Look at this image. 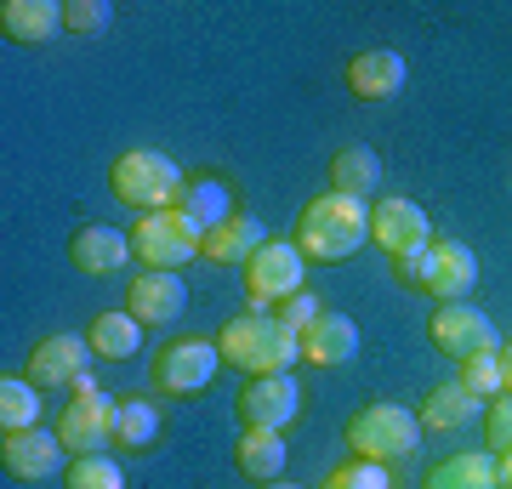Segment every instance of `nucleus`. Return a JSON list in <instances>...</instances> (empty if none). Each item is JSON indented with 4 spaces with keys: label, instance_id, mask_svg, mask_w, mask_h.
<instances>
[{
    "label": "nucleus",
    "instance_id": "12",
    "mask_svg": "<svg viewBox=\"0 0 512 489\" xmlns=\"http://www.w3.org/2000/svg\"><path fill=\"white\" fill-rule=\"evenodd\" d=\"M63 438L46 433V427H29V433H0V467L6 478H18V484H46L57 478L63 467Z\"/></svg>",
    "mask_w": 512,
    "mask_h": 489
},
{
    "label": "nucleus",
    "instance_id": "26",
    "mask_svg": "<svg viewBox=\"0 0 512 489\" xmlns=\"http://www.w3.org/2000/svg\"><path fill=\"white\" fill-rule=\"evenodd\" d=\"M478 404L461 381H444V387H433L427 399H421V427H433V433H456V427H467V421L478 416Z\"/></svg>",
    "mask_w": 512,
    "mask_h": 489
},
{
    "label": "nucleus",
    "instance_id": "5",
    "mask_svg": "<svg viewBox=\"0 0 512 489\" xmlns=\"http://www.w3.org/2000/svg\"><path fill=\"white\" fill-rule=\"evenodd\" d=\"M348 444L359 461H404V455H416L421 444V416L416 410H404V404H365L359 416L348 421Z\"/></svg>",
    "mask_w": 512,
    "mask_h": 489
},
{
    "label": "nucleus",
    "instance_id": "28",
    "mask_svg": "<svg viewBox=\"0 0 512 489\" xmlns=\"http://www.w3.org/2000/svg\"><path fill=\"white\" fill-rule=\"evenodd\" d=\"M40 387L35 381H0V433H29V427H40Z\"/></svg>",
    "mask_w": 512,
    "mask_h": 489
},
{
    "label": "nucleus",
    "instance_id": "37",
    "mask_svg": "<svg viewBox=\"0 0 512 489\" xmlns=\"http://www.w3.org/2000/svg\"><path fill=\"white\" fill-rule=\"evenodd\" d=\"M262 489H302V484H291V478H274V484H262Z\"/></svg>",
    "mask_w": 512,
    "mask_h": 489
},
{
    "label": "nucleus",
    "instance_id": "17",
    "mask_svg": "<svg viewBox=\"0 0 512 489\" xmlns=\"http://www.w3.org/2000/svg\"><path fill=\"white\" fill-rule=\"evenodd\" d=\"M131 234H120V228H109V222H92V228H80V234L69 239V262L86 279H109V273H120L131 262Z\"/></svg>",
    "mask_w": 512,
    "mask_h": 489
},
{
    "label": "nucleus",
    "instance_id": "35",
    "mask_svg": "<svg viewBox=\"0 0 512 489\" xmlns=\"http://www.w3.org/2000/svg\"><path fill=\"white\" fill-rule=\"evenodd\" d=\"M495 484H501V489H512V450L501 455V461H495Z\"/></svg>",
    "mask_w": 512,
    "mask_h": 489
},
{
    "label": "nucleus",
    "instance_id": "21",
    "mask_svg": "<svg viewBox=\"0 0 512 489\" xmlns=\"http://www.w3.org/2000/svg\"><path fill=\"white\" fill-rule=\"evenodd\" d=\"M285 455H291L285 433L245 427V433H239V444H234V467L245 472V478H256V484H274V478H285Z\"/></svg>",
    "mask_w": 512,
    "mask_h": 489
},
{
    "label": "nucleus",
    "instance_id": "27",
    "mask_svg": "<svg viewBox=\"0 0 512 489\" xmlns=\"http://www.w3.org/2000/svg\"><path fill=\"white\" fill-rule=\"evenodd\" d=\"M160 438V410L148 399H120V410H114V450H148Z\"/></svg>",
    "mask_w": 512,
    "mask_h": 489
},
{
    "label": "nucleus",
    "instance_id": "20",
    "mask_svg": "<svg viewBox=\"0 0 512 489\" xmlns=\"http://www.w3.org/2000/svg\"><path fill=\"white\" fill-rule=\"evenodd\" d=\"M382 182V154L370 143H348L330 154V194H348V200H370Z\"/></svg>",
    "mask_w": 512,
    "mask_h": 489
},
{
    "label": "nucleus",
    "instance_id": "30",
    "mask_svg": "<svg viewBox=\"0 0 512 489\" xmlns=\"http://www.w3.org/2000/svg\"><path fill=\"white\" fill-rule=\"evenodd\" d=\"M319 489H393V467H382V461H359V455H353L348 467H330V478Z\"/></svg>",
    "mask_w": 512,
    "mask_h": 489
},
{
    "label": "nucleus",
    "instance_id": "34",
    "mask_svg": "<svg viewBox=\"0 0 512 489\" xmlns=\"http://www.w3.org/2000/svg\"><path fill=\"white\" fill-rule=\"evenodd\" d=\"M319 313H325V308H319V296H308V290H296L291 302H279V325H291L296 336H302V330H308L313 319H319Z\"/></svg>",
    "mask_w": 512,
    "mask_h": 489
},
{
    "label": "nucleus",
    "instance_id": "7",
    "mask_svg": "<svg viewBox=\"0 0 512 489\" xmlns=\"http://www.w3.org/2000/svg\"><path fill=\"white\" fill-rule=\"evenodd\" d=\"M427 336H433L439 353H450V359H461V364L478 359V353H501V330H495V319L484 308H473V302H444V308L433 313Z\"/></svg>",
    "mask_w": 512,
    "mask_h": 489
},
{
    "label": "nucleus",
    "instance_id": "3",
    "mask_svg": "<svg viewBox=\"0 0 512 489\" xmlns=\"http://www.w3.org/2000/svg\"><path fill=\"white\" fill-rule=\"evenodd\" d=\"M183 165L171 160V154H160V148H131V154H120L109 171V188L114 200H126L131 211H177V200H183Z\"/></svg>",
    "mask_w": 512,
    "mask_h": 489
},
{
    "label": "nucleus",
    "instance_id": "32",
    "mask_svg": "<svg viewBox=\"0 0 512 489\" xmlns=\"http://www.w3.org/2000/svg\"><path fill=\"white\" fill-rule=\"evenodd\" d=\"M109 23H114L109 0H69V6H63V29H69V35H103Z\"/></svg>",
    "mask_w": 512,
    "mask_h": 489
},
{
    "label": "nucleus",
    "instance_id": "24",
    "mask_svg": "<svg viewBox=\"0 0 512 489\" xmlns=\"http://www.w3.org/2000/svg\"><path fill=\"white\" fill-rule=\"evenodd\" d=\"M86 342H92L97 359H137L143 353V319L137 313H97L86 325Z\"/></svg>",
    "mask_w": 512,
    "mask_h": 489
},
{
    "label": "nucleus",
    "instance_id": "36",
    "mask_svg": "<svg viewBox=\"0 0 512 489\" xmlns=\"http://www.w3.org/2000/svg\"><path fill=\"white\" fill-rule=\"evenodd\" d=\"M501 387H507V393H512V342L501 347Z\"/></svg>",
    "mask_w": 512,
    "mask_h": 489
},
{
    "label": "nucleus",
    "instance_id": "10",
    "mask_svg": "<svg viewBox=\"0 0 512 489\" xmlns=\"http://www.w3.org/2000/svg\"><path fill=\"white\" fill-rule=\"evenodd\" d=\"M114 410L120 399L109 393H74L57 416V438L69 455H103V444H114Z\"/></svg>",
    "mask_w": 512,
    "mask_h": 489
},
{
    "label": "nucleus",
    "instance_id": "4",
    "mask_svg": "<svg viewBox=\"0 0 512 489\" xmlns=\"http://www.w3.org/2000/svg\"><path fill=\"white\" fill-rule=\"evenodd\" d=\"M399 285L427 290L433 302H467L478 285V256L461 239H433L427 251L399 256Z\"/></svg>",
    "mask_w": 512,
    "mask_h": 489
},
{
    "label": "nucleus",
    "instance_id": "29",
    "mask_svg": "<svg viewBox=\"0 0 512 489\" xmlns=\"http://www.w3.org/2000/svg\"><path fill=\"white\" fill-rule=\"evenodd\" d=\"M63 484L69 489H126V472L114 467L109 455H74L63 467Z\"/></svg>",
    "mask_w": 512,
    "mask_h": 489
},
{
    "label": "nucleus",
    "instance_id": "9",
    "mask_svg": "<svg viewBox=\"0 0 512 489\" xmlns=\"http://www.w3.org/2000/svg\"><path fill=\"white\" fill-rule=\"evenodd\" d=\"M302 279H308V256L296 251V245H285V239H268V245L245 262L251 308H262V302H291L296 290H302Z\"/></svg>",
    "mask_w": 512,
    "mask_h": 489
},
{
    "label": "nucleus",
    "instance_id": "31",
    "mask_svg": "<svg viewBox=\"0 0 512 489\" xmlns=\"http://www.w3.org/2000/svg\"><path fill=\"white\" fill-rule=\"evenodd\" d=\"M461 387L473 393V399H501L507 387H501V353H478V359L461 364Z\"/></svg>",
    "mask_w": 512,
    "mask_h": 489
},
{
    "label": "nucleus",
    "instance_id": "15",
    "mask_svg": "<svg viewBox=\"0 0 512 489\" xmlns=\"http://www.w3.org/2000/svg\"><path fill=\"white\" fill-rule=\"evenodd\" d=\"M262 245H268V228H262V217H251V211H234L222 228H211V234L200 239V262H211V268H245V262H251Z\"/></svg>",
    "mask_w": 512,
    "mask_h": 489
},
{
    "label": "nucleus",
    "instance_id": "19",
    "mask_svg": "<svg viewBox=\"0 0 512 489\" xmlns=\"http://www.w3.org/2000/svg\"><path fill=\"white\" fill-rule=\"evenodd\" d=\"M353 353H359V325H353L348 313L325 308L308 330H302V359L308 364H325L330 370V364H348Z\"/></svg>",
    "mask_w": 512,
    "mask_h": 489
},
{
    "label": "nucleus",
    "instance_id": "18",
    "mask_svg": "<svg viewBox=\"0 0 512 489\" xmlns=\"http://www.w3.org/2000/svg\"><path fill=\"white\" fill-rule=\"evenodd\" d=\"M404 80H410L404 57L387 52V46H370V52H359L348 63V91L359 97V103H387V97H399Z\"/></svg>",
    "mask_w": 512,
    "mask_h": 489
},
{
    "label": "nucleus",
    "instance_id": "33",
    "mask_svg": "<svg viewBox=\"0 0 512 489\" xmlns=\"http://www.w3.org/2000/svg\"><path fill=\"white\" fill-rule=\"evenodd\" d=\"M484 438H490L495 455L512 450V393H501V399H490V410H484Z\"/></svg>",
    "mask_w": 512,
    "mask_h": 489
},
{
    "label": "nucleus",
    "instance_id": "25",
    "mask_svg": "<svg viewBox=\"0 0 512 489\" xmlns=\"http://www.w3.org/2000/svg\"><path fill=\"white\" fill-rule=\"evenodd\" d=\"M495 450H461V455H444L439 467L427 472V489H501L495 484Z\"/></svg>",
    "mask_w": 512,
    "mask_h": 489
},
{
    "label": "nucleus",
    "instance_id": "14",
    "mask_svg": "<svg viewBox=\"0 0 512 489\" xmlns=\"http://www.w3.org/2000/svg\"><path fill=\"white\" fill-rule=\"evenodd\" d=\"M188 308V290H183V273H160V268H148V273H137L131 279V290H126V313H137L148 330H160V325H171L177 313Z\"/></svg>",
    "mask_w": 512,
    "mask_h": 489
},
{
    "label": "nucleus",
    "instance_id": "2",
    "mask_svg": "<svg viewBox=\"0 0 512 489\" xmlns=\"http://www.w3.org/2000/svg\"><path fill=\"white\" fill-rule=\"evenodd\" d=\"M370 239V200H348V194H319L296 222V251L308 262H348Z\"/></svg>",
    "mask_w": 512,
    "mask_h": 489
},
{
    "label": "nucleus",
    "instance_id": "1",
    "mask_svg": "<svg viewBox=\"0 0 512 489\" xmlns=\"http://www.w3.org/2000/svg\"><path fill=\"white\" fill-rule=\"evenodd\" d=\"M217 347H222V364L251 370V376H285L291 359H302V336L291 325H279V313H268V308H251L239 319H228Z\"/></svg>",
    "mask_w": 512,
    "mask_h": 489
},
{
    "label": "nucleus",
    "instance_id": "22",
    "mask_svg": "<svg viewBox=\"0 0 512 489\" xmlns=\"http://www.w3.org/2000/svg\"><path fill=\"white\" fill-rule=\"evenodd\" d=\"M0 29L18 46H40V40H52L63 29V6H52V0H6L0 6Z\"/></svg>",
    "mask_w": 512,
    "mask_h": 489
},
{
    "label": "nucleus",
    "instance_id": "16",
    "mask_svg": "<svg viewBox=\"0 0 512 489\" xmlns=\"http://www.w3.org/2000/svg\"><path fill=\"white\" fill-rule=\"evenodd\" d=\"M86 359H97L86 336H46L29 353V376L23 381H35V387H74L86 376Z\"/></svg>",
    "mask_w": 512,
    "mask_h": 489
},
{
    "label": "nucleus",
    "instance_id": "11",
    "mask_svg": "<svg viewBox=\"0 0 512 489\" xmlns=\"http://www.w3.org/2000/svg\"><path fill=\"white\" fill-rule=\"evenodd\" d=\"M370 239L399 262V256H416L433 245V217L416 200H399L393 194V200H376V211H370Z\"/></svg>",
    "mask_w": 512,
    "mask_h": 489
},
{
    "label": "nucleus",
    "instance_id": "8",
    "mask_svg": "<svg viewBox=\"0 0 512 489\" xmlns=\"http://www.w3.org/2000/svg\"><path fill=\"white\" fill-rule=\"evenodd\" d=\"M217 370H222V347L200 342V336H183V342H171L154 359V387L171 393V399H194L200 387H211Z\"/></svg>",
    "mask_w": 512,
    "mask_h": 489
},
{
    "label": "nucleus",
    "instance_id": "23",
    "mask_svg": "<svg viewBox=\"0 0 512 489\" xmlns=\"http://www.w3.org/2000/svg\"><path fill=\"white\" fill-rule=\"evenodd\" d=\"M177 211H183V222L205 239L211 228H222V222L234 217V200H228V188H222L217 177H194V182H183V200H177Z\"/></svg>",
    "mask_w": 512,
    "mask_h": 489
},
{
    "label": "nucleus",
    "instance_id": "13",
    "mask_svg": "<svg viewBox=\"0 0 512 489\" xmlns=\"http://www.w3.org/2000/svg\"><path fill=\"white\" fill-rule=\"evenodd\" d=\"M239 416H245V427H268V433H285L296 416H302V387H296V376L285 370V376H256L245 393H239Z\"/></svg>",
    "mask_w": 512,
    "mask_h": 489
},
{
    "label": "nucleus",
    "instance_id": "6",
    "mask_svg": "<svg viewBox=\"0 0 512 489\" xmlns=\"http://www.w3.org/2000/svg\"><path fill=\"white\" fill-rule=\"evenodd\" d=\"M131 251H137V262H148V268L177 273L200 256V234L183 222V211H148V217L131 222Z\"/></svg>",
    "mask_w": 512,
    "mask_h": 489
}]
</instances>
